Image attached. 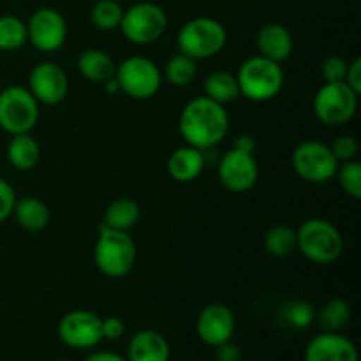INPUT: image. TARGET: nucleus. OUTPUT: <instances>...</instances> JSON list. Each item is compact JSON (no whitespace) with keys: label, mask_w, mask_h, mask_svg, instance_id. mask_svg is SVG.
Here are the masks:
<instances>
[{"label":"nucleus","mask_w":361,"mask_h":361,"mask_svg":"<svg viewBox=\"0 0 361 361\" xmlns=\"http://www.w3.org/2000/svg\"><path fill=\"white\" fill-rule=\"evenodd\" d=\"M316 309L305 300H289L281 307V321L293 330H307L316 323Z\"/></svg>","instance_id":"nucleus-27"},{"label":"nucleus","mask_w":361,"mask_h":361,"mask_svg":"<svg viewBox=\"0 0 361 361\" xmlns=\"http://www.w3.org/2000/svg\"><path fill=\"white\" fill-rule=\"evenodd\" d=\"M296 250L314 264H331L344 252V238L334 222L307 219L296 229Z\"/></svg>","instance_id":"nucleus-2"},{"label":"nucleus","mask_w":361,"mask_h":361,"mask_svg":"<svg viewBox=\"0 0 361 361\" xmlns=\"http://www.w3.org/2000/svg\"><path fill=\"white\" fill-rule=\"evenodd\" d=\"M236 80H238L240 97H245L252 102H268L281 94L286 76L281 63L267 56L254 55L240 66Z\"/></svg>","instance_id":"nucleus-3"},{"label":"nucleus","mask_w":361,"mask_h":361,"mask_svg":"<svg viewBox=\"0 0 361 361\" xmlns=\"http://www.w3.org/2000/svg\"><path fill=\"white\" fill-rule=\"evenodd\" d=\"M141 217V208L133 197H116L106 207L102 226L118 231H129L137 224Z\"/></svg>","instance_id":"nucleus-23"},{"label":"nucleus","mask_w":361,"mask_h":361,"mask_svg":"<svg viewBox=\"0 0 361 361\" xmlns=\"http://www.w3.org/2000/svg\"><path fill=\"white\" fill-rule=\"evenodd\" d=\"M16 200L18 197L16 192H14V187L6 178H0V224L13 215Z\"/></svg>","instance_id":"nucleus-34"},{"label":"nucleus","mask_w":361,"mask_h":361,"mask_svg":"<svg viewBox=\"0 0 361 361\" xmlns=\"http://www.w3.org/2000/svg\"><path fill=\"white\" fill-rule=\"evenodd\" d=\"M256 140H254L250 134H238L236 140L233 141V148H236V150L240 152H247V154H254V152H256Z\"/></svg>","instance_id":"nucleus-38"},{"label":"nucleus","mask_w":361,"mask_h":361,"mask_svg":"<svg viewBox=\"0 0 361 361\" xmlns=\"http://www.w3.org/2000/svg\"><path fill=\"white\" fill-rule=\"evenodd\" d=\"M217 175L229 192L242 194L256 185L259 178V166L254 154L231 148L219 161Z\"/></svg>","instance_id":"nucleus-14"},{"label":"nucleus","mask_w":361,"mask_h":361,"mask_svg":"<svg viewBox=\"0 0 361 361\" xmlns=\"http://www.w3.org/2000/svg\"><path fill=\"white\" fill-rule=\"evenodd\" d=\"M102 85H104V90L108 92V94L115 95V94H118V92H120V87H118V83H116L115 78H111V80H108L106 83H102Z\"/></svg>","instance_id":"nucleus-40"},{"label":"nucleus","mask_w":361,"mask_h":361,"mask_svg":"<svg viewBox=\"0 0 361 361\" xmlns=\"http://www.w3.org/2000/svg\"><path fill=\"white\" fill-rule=\"evenodd\" d=\"M27 21L14 14L0 16V49L16 51L27 44Z\"/></svg>","instance_id":"nucleus-29"},{"label":"nucleus","mask_w":361,"mask_h":361,"mask_svg":"<svg viewBox=\"0 0 361 361\" xmlns=\"http://www.w3.org/2000/svg\"><path fill=\"white\" fill-rule=\"evenodd\" d=\"M358 97L360 94H356L344 81L324 83L314 95L312 111L324 126L342 127L355 118Z\"/></svg>","instance_id":"nucleus-8"},{"label":"nucleus","mask_w":361,"mask_h":361,"mask_svg":"<svg viewBox=\"0 0 361 361\" xmlns=\"http://www.w3.org/2000/svg\"><path fill=\"white\" fill-rule=\"evenodd\" d=\"M126 358L129 361H169L171 348L164 335L147 328L130 337Z\"/></svg>","instance_id":"nucleus-18"},{"label":"nucleus","mask_w":361,"mask_h":361,"mask_svg":"<svg viewBox=\"0 0 361 361\" xmlns=\"http://www.w3.org/2000/svg\"><path fill=\"white\" fill-rule=\"evenodd\" d=\"M137 259V247L129 231H118L102 226L94 247L97 270L109 279H122L130 274Z\"/></svg>","instance_id":"nucleus-4"},{"label":"nucleus","mask_w":361,"mask_h":361,"mask_svg":"<svg viewBox=\"0 0 361 361\" xmlns=\"http://www.w3.org/2000/svg\"><path fill=\"white\" fill-rule=\"evenodd\" d=\"M39 122V102L25 87L0 90V129L11 136L30 133Z\"/></svg>","instance_id":"nucleus-9"},{"label":"nucleus","mask_w":361,"mask_h":361,"mask_svg":"<svg viewBox=\"0 0 361 361\" xmlns=\"http://www.w3.org/2000/svg\"><path fill=\"white\" fill-rule=\"evenodd\" d=\"M303 361H360V356L355 342L342 331H321L307 344Z\"/></svg>","instance_id":"nucleus-16"},{"label":"nucleus","mask_w":361,"mask_h":361,"mask_svg":"<svg viewBox=\"0 0 361 361\" xmlns=\"http://www.w3.org/2000/svg\"><path fill=\"white\" fill-rule=\"evenodd\" d=\"M60 342L71 349L90 351L97 348L102 341V317L92 310L76 309L63 314L56 326Z\"/></svg>","instance_id":"nucleus-11"},{"label":"nucleus","mask_w":361,"mask_h":361,"mask_svg":"<svg viewBox=\"0 0 361 361\" xmlns=\"http://www.w3.org/2000/svg\"><path fill=\"white\" fill-rule=\"evenodd\" d=\"M0 90H2V83H0Z\"/></svg>","instance_id":"nucleus-42"},{"label":"nucleus","mask_w":361,"mask_h":361,"mask_svg":"<svg viewBox=\"0 0 361 361\" xmlns=\"http://www.w3.org/2000/svg\"><path fill=\"white\" fill-rule=\"evenodd\" d=\"M338 185L344 190L345 196L353 197V200H360L361 197V164L356 159L353 161L341 162L335 173Z\"/></svg>","instance_id":"nucleus-31"},{"label":"nucleus","mask_w":361,"mask_h":361,"mask_svg":"<svg viewBox=\"0 0 361 361\" xmlns=\"http://www.w3.org/2000/svg\"><path fill=\"white\" fill-rule=\"evenodd\" d=\"M344 83L351 87L356 94H361V59L358 56L353 62H349Z\"/></svg>","instance_id":"nucleus-37"},{"label":"nucleus","mask_w":361,"mask_h":361,"mask_svg":"<svg viewBox=\"0 0 361 361\" xmlns=\"http://www.w3.org/2000/svg\"><path fill=\"white\" fill-rule=\"evenodd\" d=\"M203 92L204 97L212 99V101L219 102V104L226 106L229 102L236 101L240 97V88L236 74L229 73L226 69L214 71L208 74L203 81Z\"/></svg>","instance_id":"nucleus-24"},{"label":"nucleus","mask_w":361,"mask_h":361,"mask_svg":"<svg viewBox=\"0 0 361 361\" xmlns=\"http://www.w3.org/2000/svg\"><path fill=\"white\" fill-rule=\"evenodd\" d=\"M7 161L18 171H30L41 161V145L30 133L16 134L7 145Z\"/></svg>","instance_id":"nucleus-22"},{"label":"nucleus","mask_w":361,"mask_h":361,"mask_svg":"<svg viewBox=\"0 0 361 361\" xmlns=\"http://www.w3.org/2000/svg\"><path fill=\"white\" fill-rule=\"evenodd\" d=\"M257 55L267 56L274 62L282 63L291 56L295 48V39L291 30L282 23H267L259 28L256 37Z\"/></svg>","instance_id":"nucleus-17"},{"label":"nucleus","mask_w":361,"mask_h":361,"mask_svg":"<svg viewBox=\"0 0 361 361\" xmlns=\"http://www.w3.org/2000/svg\"><path fill=\"white\" fill-rule=\"evenodd\" d=\"M236 330V319L233 310L224 303H210L203 307L196 321L197 337L210 348L231 341Z\"/></svg>","instance_id":"nucleus-15"},{"label":"nucleus","mask_w":361,"mask_h":361,"mask_svg":"<svg viewBox=\"0 0 361 361\" xmlns=\"http://www.w3.org/2000/svg\"><path fill=\"white\" fill-rule=\"evenodd\" d=\"M330 150L334 152L335 159L338 162H345V161H353L356 159L360 150L358 140L351 134H341V136L335 137L330 145Z\"/></svg>","instance_id":"nucleus-32"},{"label":"nucleus","mask_w":361,"mask_h":361,"mask_svg":"<svg viewBox=\"0 0 361 361\" xmlns=\"http://www.w3.org/2000/svg\"><path fill=\"white\" fill-rule=\"evenodd\" d=\"M53 361H69V360H53Z\"/></svg>","instance_id":"nucleus-41"},{"label":"nucleus","mask_w":361,"mask_h":361,"mask_svg":"<svg viewBox=\"0 0 361 361\" xmlns=\"http://www.w3.org/2000/svg\"><path fill=\"white\" fill-rule=\"evenodd\" d=\"M13 217L16 224L25 231L39 233L49 224V208L39 197L25 196L14 203Z\"/></svg>","instance_id":"nucleus-21"},{"label":"nucleus","mask_w":361,"mask_h":361,"mask_svg":"<svg viewBox=\"0 0 361 361\" xmlns=\"http://www.w3.org/2000/svg\"><path fill=\"white\" fill-rule=\"evenodd\" d=\"M122 4L116 0H97L90 9V21L102 32H111L120 27L123 16Z\"/></svg>","instance_id":"nucleus-30"},{"label":"nucleus","mask_w":361,"mask_h":361,"mask_svg":"<svg viewBox=\"0 0 361 361\" xmlns=\"http://www.w3.org/2000/svg\"><path fill=\"white\" fill-rule=\"evenodd\" d=\"M27 88L39 104L56 106L69 94V76L59 63L44 60L32 67Z\"/></svg>","instance_id":"nucleus-13"},{"label":"nucleus","mask_w":361,"mask_h":361,"mask_svg":"<svg viewBox=\"0 0 361 361\" xmlns=\"http://www.w3.org/2000/svg\"><path fill=\"white\" fill-rule=\"evenodd\" d=\"M78 73L92 83H106L115 78L116 63L108 51L99 48H88L78 56Z\"/></svg>","instance_id":"nucleus-20"},{"label":"nucleus","mask_w":361,"mask_h":361,"mask_svg":"<svg viewBox=\"0 0 361 361\" xmlns=\"http://www.w3.org/2000/svg\"><path fill=\"white\" fill-rule=\"evenodd\" d=\"M120 30L123 37L136 46L157 42L168 28V14L159 4L137 2L123 11Z\"/></svg>","instance_id":"nucleus-7"},{"label":"nucleus","mask_w":361,"mask_h":361,"mask_svg":"<svg viewBox=\"0 0 361 361\" xmlns=\"http://www.w3.org/2000/svg\"><path fill=\"white\" fill-rule=\"evenodd\" d=\"M204 166H207V154L189 145L173 150L168 159L169 176L178 183H190L200 178Z\"/></svg>","instance_id":"nucleus-19"},{"label":"nucleus","mask_w":361,"mask_h":361,"mask_svg":"<svg viewBox=\"0 0 361 361\" xmlns=\"http://www.w3.org/2000/svg\"><path fill=\"white\" fill-rule=\"evenodd\" d=\"M123 334H126V324H123L120 317H102V335H104V341H118Z\"/></svg>","instance_id":"nucleus-35"},{"label":"nucleus","mask_w":361,"mask_h":361,"mask_svg":"<svg viewBox=\"0 0 361 361\" xmlns=\"http://www.w3.org/2000/svg\"><path fill=\"white\" fill-rule=\"evenodd\" d=\"M197 76V60L190 59V56L183 55V53H176L168 60L164 67L162 78H166L169 85L173 87H189Z\"/></svg>","instance_id":"nucleus-26"},{"label":"nucleus","mask_w":361,"mask_h":361,"mask_svg":"<svg viewBox=\"0 0 361 361\" xmlns=\"http://www.w3.org/2000/svg\"><path fill=\"white\" fill-rule=\"evenodd\" d=\"M115 80L120 92L136 101H148L162 87V71L154 60L134 55L116 63Z\"/></svg>","instance_id":"nucleus-6"},{"label":"nucleus","mask_w":361,"mask_h":361,"mask_svg":"<svg viewBox=\"0 0 361 361\" xmlns=\"http://www.w3.org/2000/svg\"><path fill=\"white\" fill-rule=\"evenodd\" d=\"M85 361H129L126 356L118 355V353L113 351H95L92 355H88Z\"/></svg>","instance_id":"nucleus-39"},{"label":"nucleus","mask_w":361,"mask_h":361,"mask_svg":"<svg viewBox=\"0 0 361 361\" xmlns=\"http://www.w3.org/2000/svg\"><path fill=\"white\" fill-rule=\"evenodd\" d=\"M180 136L185 145L201 152L214 150L229 133V115L226 108L200 95L183 106L178 118Z\"/></svg>","instance_id":"nucleus-1"},{"label":"nucleus","mask_w":361,"mask_h":361,"mask_svg":"<svg viewBox=\"0 0 361 361\" xmlns=\"http://www.w3.org/2000/svg\"><path fill=\"white\" fill-rule=\"evenodd\" d=\"M215 349V361H242V349L231 341L217 345Z\"/></svg>","instance_id":"nucleus-36"},{"label":"nucleus","mask_w":361,"mask_h":361,"mask_svg":"<svg viewBox=\"0 0 361 361\" xmlns=\"http://www.w3.org/2000/svg\"><path fill=\"white\" fill-rule=\"evenodd\" d=\"M228 42V30L215 18L200 16L185 21L176 34L178 51L194 60L217 56Z\"/></svg>","instance_id":"nucleus-5"},{"label":"nucleus","mask_w":361,"mask_h":361,"mask_svg":"<svg viewBox=\"0 0 361 361\" xmlns=\"http://www.w3.org/2000/svg\"><path fill=\"white\" fill-rule=\"evenodd\" d=\"M293 169L307 183H328L335 178L341 162L335 159L330 145L307 140L295 148L291 157Z\"/></svg>","instance_id":"nucleus-10"},{"label":"nucleus","mask_w":361,"mask_h":361,"mask_svg":"<svg viewBox=\"0 0 361 361\" xmlns=\"http://www.w3.org/2000/svg\"><path fill=\"white\" fill-rule=\"evenodd\" d=\"M349 62H345L342 56L331 55L321 66V76H323L324 83H338V81L345 80V73H348Z\"/></svg>","instance_id":"nucleus-33"},{"label":"nucleus","mask_w":361,"mask_h":361,"mask_svg":"<svg viewBox=\"0 0 361 361\" xmlns=\"http://www.w3.org/2000/svg\"><path fill=\"white\" fill-rule=\"evenodd\" d=\"M67 39V21L53 7H41L27 21V41L42 53L59 51Z\"/></svg>","instance_id":"nucleus-12"},{"label":"nucleus","mask_w":361,"mask_h":361,"mask_svg":"<svg viewBox=\"0 0 361 361\" xmlns=\"http://www.w3.org/2000/svg\"><path fill=\"white\" fill-rule=\"evenodd\" d=\"M353 309L351 303L344 298H331L321 307L319 314H316V321L323 331H342L351 323Z\"/></svg>","instance_id":"nucleus-25"},{"label":"nucleus","mask_w":361,"mask_h":361,"mask_svg":"<svg viewBox=\"0 0 361 361\" xmlns=\"http://www.w3.org/2000/svg\"><path fill=\"white\" fill-rule=\"evenodd\" d=\"M264 249L274 257H288L296 250V229L288 224H277L268 229Z\"/></svg>","instance_id":"nucleus-28"}]
</instances>
